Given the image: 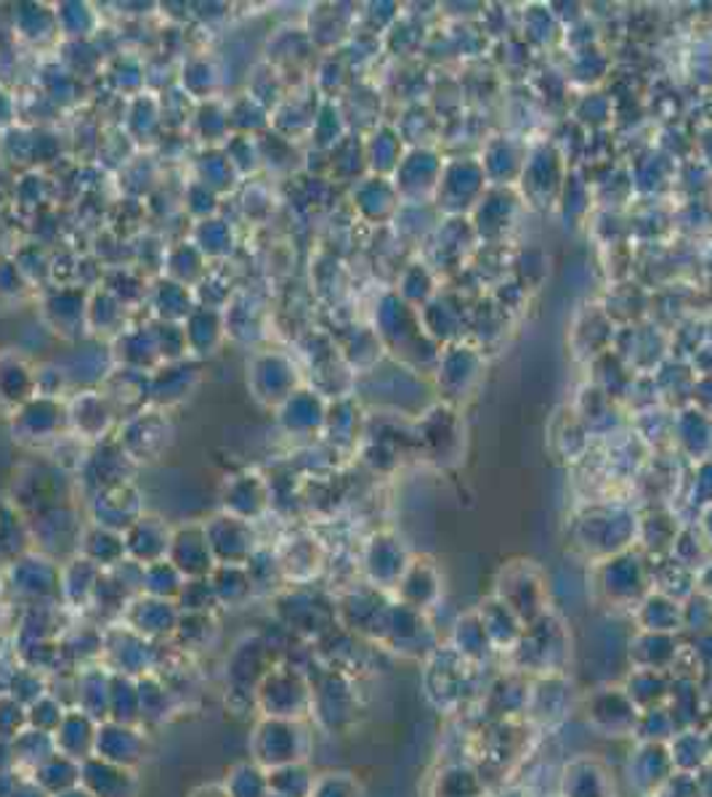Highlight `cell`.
<instances>
[{
	"label": "cell",
	"mask_w": 712,
	"mask_h": 797,
	"mask_svg": "<svg viewBox=\"0 0 712 797\" xmlns=\"http://www.w3.org/2000/svg\"><path fill=\"white\" fill-rule=\"evenodd\" d=\"M314 707V689L293 665H275L256 689V710L261 718L301 720Z\"/></svg>",
	"instance_id": "1"
},
{
	"label": "cell",
	"mask_w": 712,
	"mask_h": 797,
	"mask_svg": "<svg viewBox=\"0 0 712 797\" xmlns=\"http://www.w3.org/2000/svg\"><path fill=\"white\" fill-rule=\"evenodd\" d=\"M275 648L261 635H245L226 657V696L232 704L245 700L256 707V689L275 667Z\"/></svg>",
	"instance_id": "2"
},
{
	"label": "cell",
	"mask_w": 712,
	"mask_h": 797,
	"mask_svg": "<svg viewBox=\"0 0 712 797\" xmlns=\"http://www.w3.org/2000/svg\"><path fill=\"white\" fill-rule=\"evenodd\" d=\"M306 731L301 720L261 718L250 734V760L266 771L299 763L306 755Z\"/></svg>",
	"instance_id": "3"
},
{
	"label": "cell",
	"mask_w": 712,
	"mask_h": 797,
	"mask_svg": "<svg viewBox=\"0 0 712 797\" xmlns=\"http://www.w3.org/2000/svg\"><path fill=\"white\" fill-rule=\"evenodd\" d=\"M104 667L113 672H126L131 678H141L147 672H157L160 652L157 644L141 638L131 628H115L104 633Z\"/></svg>",
	"instance_id": "4"
},
{
	"label": "cell",
	"mask_w": 712,
	"mask_h": 797,
	"mask_svg": "<svg viewBox=\"0 0 712 797\" xmlns=\"http://www.w3.org/2000/svg\"><path fill=\"white\" fill-rule=\"evenodd\" d=\"M178 620H182V611H178L176 601H165V598H152V596H136L128 609L122 611V625L131 628L133 633H139L141 638L152 641H171L176 635Z\"/></svg>",
	"instance_id": "5"
},
{
	"label": "cell",
	"mask_w": 712,
	"mask_h": 797,
	"mask_svg": "<svg viewBox=\"0 0 712 797\" xmlns=\"http://www.w3.org/2000/svg\"><path fill=\"white\" fill-rule=\"evenodd\" d=\"M150 741H147L144 726H128V723L102 720L96 731V758L109 760V763L136 769L147 758Z\"/></svg>",
	"instance_id": "6"
},
{
	"label": "cell",
	"mask_w": 712,
	"mask_h": 797,
	"mask_svg": "<svg viewBox=\"0 0 712 797\" xmlns=\"http://www.w3.org/2000/svg\"><path fill=\"white\" fill-rule=\"evenodd\" d=\"M80 787L94 797H139V776L136 769L94 755L80 765Z\"/></svg>",
	"instance_id": "7"
},
{
	"label": "cell",
	"mask_w": 712,
	"mask_h": 797,
	"mask_svg": "<svg viewBox=\"0 0 712 797\" xmlns=\"http://www.w3.org/2000/svg\"><path fill=\"white\" fill-rule=\"evenodd\" d=\"M168 561L187 579L210 577L215 570V555L210 551L206 529H182L173 535Z\"/></svg>",
	"instance_id": "8"
},
{
	"label": "cell",
	"mask_w": 712,
	"mask_h": 797,
	"mask_svg": "<svg viewBox=\"0 0 712 797\" xmlns=\"http://www.w3.org/2000/svg\"><path fill=\"white\" fill-rule=\"evenodd\" d=\"M109 681L113 670L104 665L78 667L72 676V707H80L98 723L109 718Z\"/></svg>",
	"instance_id": "9"
},
{
	"label": "cell",
	"mask_w": 712,
	"mask_h": 797,
	"mask_svg": "<svg viewBox=\"0 0 712 797\" xmlns=\"http://www.w3.org/2000/svg\"><path fill=\"white\" fill-rule=\"evenodd\" d=\"M96 731H98L96 718H91V715L83 713L80 707H67L65 718H61L59 728L54 731L57 752H61V755H67V758H75V760H80V763L89 758H94Z\"/></svg>",
	"instance_id": "10"
},
{
	"label": "cell",
	"mask_w": 712,
	"mask_h": 797,
	"mask_svg": "<svg viewBox=\"0 0 712 797\" xmlns=\"http://www.w3.org/2000/svg\"><path fill=\"white\" fill-rule=\"evenodd\" d=\"M206 531L215 564L243 566L253 559V531L240 518H215Z\"/></svg>",
	"instance_id": "11"
},
{
	"label": "cell",
	"mask_w": 712,
	"mask_h": 797,
	"mask_svg": "<svg viewBox=\"0 0 712 797\" xmlns=\"http://www.w3.org/2000/svg\"><path fill=\"white\" fill-rule=\"evenodd\" d=\"M14 588L30 607H48V598L61 596V574L46 559H22L14 570Z\"/></svg>",
	"instance_id": "12"
},
{
	"label": "cell",
	"mask_w": 712,
	"mask_h": 797,
	"mask_svg": "<svg viewBox=\"0 0 712 797\" xmlns=\"http://www.w3.org/2000/svg\"><path fill=\"white\" fill-rule=\"evenodd\" d=\"M171 531L157 518H139L133 527H128L126 553L139 566H150L163 561L171 551Z\"/></svg>",
	"instance_id": "13"
},
{
	"label": "cell",
	"mask_w": 712,
	"mask_h": 797,
	"mask_svg": "<svg viewBox=\"0 0 712 797\" xmlns=\"http://www.w3.org/2000/svg\"><path fill=\"white\" fill-rule=\"evenodd\" d=\"M139 681V710H141V726H160V723L171 720L176 713L178 696L173 694L171 685L157 676V672H147V676L136 678Z\"/></svg>",
	"instance_id": "14"
},
{
	"label": "cell",
	"mask_w": 712,
	"mask_h": 797,
	"mask_svg": "<svg viewBox=\"0 0 712 797\" xmlns=\"http://www.w3.org/2000/svg\"><path fill=\"white\" fill-rule=\"evenodd\" d=\"M80 765H83L80 760L61 755V752H54V755L48 758L46 763H40L30 776H33L48 795L57 797L61 793H70V789L80 787Z\"/></svg>",
	"instance_id": "15"
},
{
	"label": "cell",
	"mask_w": 712,
	"mask_h": 797,
	"mask_svg": "<svg viewBox=\"0 0 712 797\" xmlns=\"http://www.w3.org/2000/svg\"><path fill=\"white\" fill-rule=\"evenodd\" d=\"M224 789L229 797H269V771L261 769L256 760H240L224 776Z\"/></svg>",
	"instance_id": "16"
},
{
	"label": "cell",
	"mask_w": 712,
	"mask_h": 797,
	"mask_svg": "<svg viewBox=\"0 0 712 797\" xmlns=\"http://www.w3.org/2000/svg\"><path fill=\"white\" fill-rule=\"evenodd\" d=\"M128 726H141L139 710V681L126 672H113L109 681V718Z\"/></svg>",
	"instance_id": "17"
},
{
	"label": "cell",
	"mask_w": 712,
	"mask_h": 797,
	"mask_svg": "<svg viewBox=\"0 0 712 797\" xmlns=\"http://www.w3.org/2000/svg\"><path fill=\"white\" fill-rule=\"evenodd\" d=\"M57 752V741H54V734L38 731V728H24L20 737H14V760L16 771L22 774H33L40 763H46L48 758Z\"/></svg>",
	"instance_id": "18"
},
{
	"label": "cell",
	"mask_w": 712,
	"mask_h": 797,
	"mask_svg": "<svg viewBox=\"0 0 712 797\" xmlns=\"http://www.w3.org/2000/svg\"><path fill=\"white\" fill-rule=\"evenodd\" d=\"M210 583H213L219 603L224 607H243L253 593V577L250 572L237 564H221L210 572Z\"/></svg>",
	"instance_id": "19"
},
{
	"label": "cell",
	"mask_w": 712,
	"mask_h": 797,
	"mask_svg": "<svg viewBox=\"0 0 712 797\" xmlns=\"http://www.w3.org/2000/svg\"><path fill=\"white\" fill-rule=\"evenodd\" d=\"M182 652H206L219 638V622L213 614H182L176 635Z\"/></svg>",
	"instance_id": "20"
},
{
	"label": "cell",
	"mask_w": 712,
	"mask_h": 797,
	"mask_svg": "<svg viewBox=\"0 0 712 797\" xmlns=\"http://www.w3.org/2000/svg\"><path fill=\"white\" fill-rule=\"evenodd\" d=\"M184 583H187V577H184V574L178 572L168 559H163V561H157V564L144 566V574H141V593H144V596H152V598L176 601L178 593H182V588H184Z\"/></svg>",
	"instance_id": "21"
},
{
	"label": "cell",
	"mask_w": 712,
	"mask_h": 797,
	"mask_svg": "<svg viewBox=\"0 0 712 797\" xmlns=\"http://www.w3.org/2000/svg\"><path fill=\"white\" fill-rule=\"evenodd\" d=\"M314 782H317V778H314V774L308 771V765L303 763V760L269 771L271 795L280 797H312Z\"/></svg>",
	"instance_id": "22"
},
{
	"label": "cell",
	"mask_w": 712,
	"mask_h": 797,
	"mask_svg": "<svg viewBox=\"0 0 712 797\" xmlns=\"http://www.w3.org/2000/svg\"><path fill=\"white\" fill-rule=\"evenodd\" d=\"M3 691H9L11 696H16V700L30 707V704L38 702L40 696H46L51 691V683H48L46 672L20 663L9 672V678H5Z\"/></svg>",
	"instance_id": "23"
},
{
	"label": "cell",
	"mask_w": 712,
	"mask_h": 797,
	"mask_svg": "<svg viewBox=\"0 0 712 797\" xmlns=\"http://www.w3.org/2000/svg\"><path fill=\"white\" fill-rule=\"evenodd\" d=\"M85 559L91 561V564H96L98 570L102 566H117L122 564V559H126V540L122 537H117V531L113 529H96L91 531L89 537H85Z\"/></svg>",
	"instance_id": "24"
},
{
	"label": "cell",
	"mask_w": 712,
	"mask_h": 797,
	"mask_svg": "<svg viewBox=\"0 0 712 797\" xmlns=\"http://www.w3.org/2000/svg\"><path fill=\"white\" fill-rule=\"evenodd\" d=\"M176 607L182 614H213L215 607H221V603L210 577H197L184 583V588L176 598Z\"/></svg>",
	"instance_id": "25"
},
{
	"label": "cell",
	"mask_w": 712,
	"mask_h": 797,
	"mask_svg": "<svg viewBox=\"0 0 712 797\" xmlns=\"http://www.w3.org/2000/svg\"><path fill=\"white\" fill-rule=\"evenodd\" d=\"M65 713H67V704L61 702L57 694H51V691H48L46 696H40L38 702H33L27 707L30 728H38V731L54 734L59 728L61 718H65Z\"/></svg>",
	"instance_id": "26"
},
{
	"label": "cell",
	"mask_w": 712,
	"mask_h": 797,
	"mask_svg": "<svg viewBox=\"0 0 712 797\" xmlns=\"http://www.w3.org/2000/svg\"><path fill=\"white\" fill-rule=\"evenodd\" d=\"M30 726L27 720V704H22L9 691H0V737H20L24 728Z\"/></svg>",
	"instance_id": "27"
},
{
	"label": "cell",
	"mask_w": 712,
	"mask_h": 797,
	"mask_svg": "<svg viewBox=\"0 0 712 797\" xmlns=\"http://www.w3.org/2000/svg\"><path fill=\"white\" fill-rule=\"evenodd\" d=\"M312 797H354V784L346 774H325L314 782Z\"/></svg>",
	"instance_id": "28"
},
{
	"label": "cell",
	"mask_w": 712,
	"mask_h": 797,
	"mask_svg": "<svg viewBox=\"0 0 712 797\" xmlns=\"http://www.w3.org/2000/svg\"><path fill=\"white\" fill-rule=\"evenodd\" d=\"M11 797H51V795H48V793H46V789H43V787H40V784H38V782H35V778H33V776H27V774H24V776L20 778V784H16L14 795H11Z\"/></svg>",
	"instance_id": "29"
},
{
	"label": "cell",
	"mask_w": 712,
	"mask_h": 797,
	"mask_svg": "<svg viewBox=\"0 0 712 797\" xmlns=\"http://www.w3.org/2000/svg\"><path fill=\"white\" fill-rule=\"evenodd\" d=\"M5 771H16L14 739L0 737V774H5Z\"/></svg>",
	"instance_id": "30"
},
{
	"label": "cell",
	"mask_w": 712,
	"mask_h": 797,
	"mask_svg": "<svg viewBox=\"0 0 712 797\" xmlns=\"http://www.w3.org/2000/svg\"><path fill=\"white\" fill-rule=\"evenodd\" d=\"M22 776H24L22 771H5V774H0V797L14 795L16 784H20Z\"/></svg>",
	"instance_id": "31"
},
{
	"label": "cell",
	"mask_w": 712,
	"mask_h": 797,
	"mask_svg": "<svg viewBox=\"0 0 712 797\" xmlns=\"http://www.w3.org/2000/svg\"><path fill=\"white\" fill-rule=\"evenodd\" d=\"M189 797H229L224 784H202Z\"/></svg>",
	"instance_id": "32"
},
{
	"label": "cell",
	"mask_w": 712,
	"mask_h": 797,
	"mask_svg": "<svg viewBox=\"0 0 712 797\" xmlns=\"http://www.w3.org/2000/svg\"><path fill=\"white\" fill-rule=\"evenodd\" d=\"M57 797H94V795H91L89 789L75 787V789H70V793H61V795H57Z\"/></svg>",
	"instance_id": "33"
},
{
	"label": "cell",
	"mask_w": 712,
	"mask_h": 797,
	"mask_svg": "<svg viewBox=\"0 0 712 797\" xmlns=\"http://www.w3.org/2000/svg\"><path fill=\"white\" fill-rule=\"evenodd\" d=\"M269 797H280V795H269Z\"/></svg>",
	"instance_id": "34"
}]
</instances>
